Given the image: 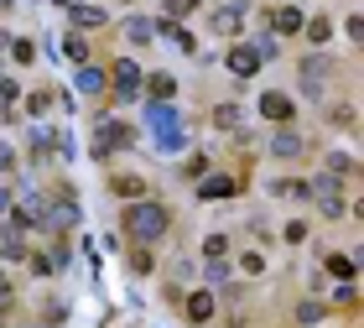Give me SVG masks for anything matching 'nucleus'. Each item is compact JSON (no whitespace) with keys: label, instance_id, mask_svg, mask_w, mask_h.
<instances>
[{"label":"nucleus","instance_id":"1","mask_svg":"<svg viewBox=\"0 0 364 328\" xmlns=\"http://www.w3.org/2000/svg\"><path fill=\"white\" fill-rule=\"evenodd\" d=\"M167 224H172V214L156 199H136L125 208V229H130V240H141V245H156L161 235H167Z\"/></svg>","mask_w":364,"mask_h":328},{"label":"nucleus","instance_id":"2","mask_svg":"<svg viewBox=\"0 0 364 328\" xmlns=\"http://www.w3.org/2000/svg\"><path fill=\"white\" fill-rule=\"evenodd\" d=\"M146 120H151V136L161 152H177L182 146V115L172 110V100H151L146 105Z\"/></svg>","mask_w":364,"mask_h":328},{"label":"nucleus","instance_id":"3","mask_svg":"<svg viewBox=\"0 0 364 328\" xmlns=\"http://www.w3.org/2000/svg\"><path fill=\"white\" fill-rule=\"evenodd\" d=\"M296 78H302V94H307V100H323V94H328V84H333V58H328V53H312V58H302Z\"/></svg>","mask_w":364,"mask_h":328},{"label":"nucleus","instance_id":"4","mask_svg":"<svg viewBox=\"0 0 364 328\" xmlns=\"http://www.w3.org/2000/svg\"><path fill=\"white\" fill-rule=\"evenodd\" d=\"M260 115H266L271 125H291L296 120V100L281 94V89H266V94H260Z\"/></svg>","mask_w":364,"mask_h":328},{"label":"nucleus","instance_id":"5","mask_svg":"<svg viewBox=\"0 0 364 328\" xmlns=\"http://www.w3.org/2000/svg\"><path fill=\"white\" fill-rule=\"evenodd\" d=\"M114 146H130V125H120V120H99V136H94V157L105 162Z\"/></svg>","mask_w":364,"mask_h":328},{"label":"nucleus","instance_id":"6","mask_svg":"<svg viewBox=\"0 0 364 328\" xmlns=\"http://www.w3.org/2000/svg\"><path fill=\"white\" fill-rule=\"evenodd\" d=\"M109 89H114V100H136V94H141V68H136L130 58H120V63H114Z\"/></svg>","mask_w":364,"mask_h":328},{"label":"nucleus","instance_id":"7","mask_svg":"<svg viewBox=\"0 0 364 328\" xmlns=\"http://www.w3.org/2000/svg\"><path fill=\"white\" fill-rule=\"evenodd\" d=\"M11 224H21V229H42V224H53V219H47V199H42V193H26L21 208L11 214Z\"/></svg>","mask_w":364,"mask_h":328},{"label":"nucleus","instance_id":"8","mask_svg":"<svg viewBox=\"0 0 364 328\" xmlns=\"http://www.w3.org/2000/svg\"><path fill=\"white\" fill-rule=\"evenodd\" d=\"M229 73H235V78H255V68H260V53H255V47L250 42H245V47H229Z\"/></svg>","mask_w":364,"mask_h":328},{"label":"nucleus","instance_id":"9","mask_svg":"<svg viewBox=\"0 0 364 328\" xmlns=\"http://www.w3.org/2000/svg\"><path fill=\"white\" fill-rule=\"evenodd\" d=\"M208 26L219 31V37H235V31L245 26V6H219V11L208 16Z\"/></svg>","mask_w":364,"mask_h":328},{"label":"nucleus","instance_id":"10","mask_svg":"<svg viewBox=\"0 0 364 328\" xmlns=\"http://www.w3.org/2000/svg\"><path fill=\"white\" fill-rule=\"evenodd\" d=\"M0 255H6V260H26V229L21 224L0 229Z\"/></svg>","mask_w":364,"mask_h":328},{"label":"nucleus","instance_id":"11","mask_svg":"<svg viewBox=\"0 0 364 328\" xmlns=\"http://www.w3.org/2000/svg\"><path fill=\"white\" fill-rule=\"evenodd\" d=\"M271 152L281 162H291V157H302V136H296L291 125H276V136H271Z\"/></svg>","mask_w":364,"mask_h":328},{"label":"nucleus","instance_id":"12","mask_svg":"<svg viewBox=\"0 0 364 328\" xmlns=\"http://www.w3.org/2000/svg\"><path fill=\"white\" fill-rule=\"evenodd\" d=\"M156 37H167V42H177L182 53H198V42H193V31L182 26V21H167V16H161L156 21Z\"/></svg>","mask_w":364,"mask_h":328},{"label":"nucleus","instance_id":"13","mask_svg":"<svg viewBox=\"0 0 364 328\" xmlns=\"http://www.w3.org/2000/svg\"><path fill=\"white\" fill-rule=\"evenodd\" d=\"M120 37H125L130 47H146V42L156 37V21H146V16H130V21L120 26Z\"/></svg>","mask_w":364,"mask_h":328},{"label":"nucleus","instance_id":"14","mask_svg":"<svg viewBox=\"0 0 364 328\" xmlns=\"http://www.w3.org/2000/svg\"><path fill=\"white\" fill-rule=\"evenodd\" d=\"M271 31H281V37L302 31V11H296V6H276V11H271Z\"/></svg>","mask_w":364,"mask_h":328},{"label":"nucleus","instance_id":"15","mask_svg":"<svg viewBox=\"0 0 364 328\" xmlns=\"http://www.w3.org/2000/svg\"><path fill=\"white\" fill-rule=\"evenodd\" d=\"M73 84H78V94H105L109 78L99 73V68H89V63H78V78H73Z\"/></svg>","mask_w":364,"mask_h":328},{"label":"nucleus","instance_id":"16","mask_svg":"<svg viewBox=\"0 0 364 328\" xmlns=\"http://www.w3.org/2000/svg\"><path fill=\"white\" fill-rule=\"evenodd\" d=\"M235 193V177H203L198 183V199H229Z\"/></svg>","mask_w":364,"mask_h":328},{"label":"nucleus","instance_id":"17","mask_svg":"<svg viewBox=\"0 0 364 328\" xmlns=\"http://www.w3.org/2000/svg\"><path fill=\"white\" fill-rule=\"evenodd\" d=\"M68 16H73V26H84V31H94V26H105V21H109V16L99 11V6H73Z\"/></svg>","mask_w":364,"mask_h":328},{"label":"nucleus","instance_id":"18","mask_svg":"<svg viewBox=\"0 0 364 328\" xmlns=\"http://www.w3.org/2000/svg\"><path fill=\"white\" fill-rule=\"evenodd\" d=\"M146 94H151V100H172V94H177V78H172V73H151V78H146Z\"/></svg>","mask_w":364,"mask_h":328},{"label":"nucleus","instance_id":"19","mask_svg":"<svg viewBox=\"0 0 364 328\" xmlns=\"http://www.w3.org/2000/svg\"><path fill=\"white\" fill-rule=\"evenodd\" d=\"M302 31H307L312 47H323L328 37H333V21H328V16H312V21H302Z\"/></svg>","mask_w":364,"mask_h":328},{"label":"nucleus","instance_id":"20","mask_svg":"<svg viewBox=\"0 0 364 328\" xmlns=\"http://www.w3.org/2000/svg\"><path fill=\"white\" fill-rule=\"evenodd\" d=\"M188 318L193 323H208L213 318V297H208V292H193V297H188Z\"/></svg>","mask_w":364,"mask_h":328},{"label":"nucleus","instance_id":"21","mask_svg":"<svg viewBox=\"0 0 364 328\" xmlns=\"http://www.w3.org/2000/svg\"><path fill=\"white\" fill-rule=\"evenodd\" d=\"M47 152H53V130H47V125L37 120V125H31V157H37V162H42Z\"/></svg>","mask_w":364,"mask_h":328},{"label":"nucleus","instance_id":"22","mask_svg":"<svg viewBox=\"0 0 364 328\" xmlns=\"http://www.w3.org/2000/svg\"><path fill=\"white\" fill-rule=\"evenodd\" d=\"M198 6H203V0H161V16H167V21H182V16H193Z\"/></svg>","mask_w":364,"mask_h":328},{"label":"nucleus","instance_id":"23","mask_svg":"<svg viewBox=\"0 0 364 328\" xmlns=\"http://www.w3.org/2000/svg\"><path fill=\"white\" fill-rule=\"evenodd\" d=\"M271 193H276V199H307V183H296V177H276Z\"/></svg>","mask_w":364,"mask_h":328},{"label":"nucleus","instance_id":"24","mask_svg":"<svg viewBox=\"0 0 364 328\" xmlns=\"http://www.w3.org/2000/svg\"><path fill=\"white\" fill-rule=\"evenodd\" d=\"M240 120H245L240 105H219V110H213V125H219V130H240Z\"/></svg>","mask_w":364,"mask_h":328},{"label":"nucleus","instance_id":"25","mask_svg":"<svg viewBox=\"0 0 364 328\" xmlns=\"http://www.w3.org/2000/svg\"><path fill=\"white\" fill-rule=\"evenodd\" d=\"M6 53H11L16 63H37V47H31L26 37H11V47H6Z\"/></svg>","mask_w":364,"mask_h":328},{"label":"nucleus","instance_id":"26","mask_svg":"<svg viewBox=\"0 0 364 328\" xmlns=\"http://www.w3.org/2000/svg\"><path fill=\"white\" fill-rule=\"evenodd\" d=\"M16 100H21V89H16V78H6V73H0V115H6Z\"/></svg>","mask_w":364,"mask_h":328},{"label":"nucleus","instance_id":"27","mask_svg":"<svg viewBox=\"0 0 364 328\" xmlns=\"http://www.w3.org/2000/svg\"><path fill=\"white\" fill-rule=\"evenodd\" d=\"M114 193H120V199H141L146 183H141V177H114Z\"/></svg>","mask_w":364,"mask_h":328},{"label":"nucleus","instance_id":"28","mask_svg":"<svg viewBox=\"0 0 364 328\" xmlns=\"http://www.w3.org/2000/svg\"><path fill=\"white\" fill-rule=\"evenodd\" d=\"M63 53H68L73 63H89V42H84V37H78V31H73V37L63 42Z\"/></svg>","mask_w":364,"mask_h":328},{"label":"nucleus","instance_id":"29","mask_svg":"<svg viewBox=\"0 0 364 328\" xmlns=\"http://www.w3.org/2000/svg\"><path fill=\"white\" fill-rule=\"evenodd\" d=\"M203 255H208V260H224V255H229V240H224V235H208V240H203Z\"/></svg>","mask_w":364,"mask_h":328},{"label":"nucleus","instance_id":"30","mask_svg":"<svg viewBox=\"0 0 364 328\" xmlns=\"http://www.w3.org/2000/svg\"><path fill=\"white\" fill-rule=\"evenodd\" d=\"M328 271H333V276H343V282H349V276H354V260H349V255H328Z\"/></svg>","mask_w":364,"mask_h":328},{"label":"nucleus","instance_id":"31","mask_svg":"<svg viewBox=\"0 0 364 328\" xmlns=\"http://www.w3.org/2000/svg\"><path fill=\"white\" fill-rule=\"evenodd\" d=\"M328 172H338V177L354 172V157H349V152H333V157H328Z\"/></svg>","mask_w":364,"mask_h":328},{"label":"nucleus","instance_id":"32","mask_svg":"<svg viewBox=\"0 0 364 328\" xmlns=\"http://www.w3.org/2000/svg\"><path fill=\"white\" fill-rule=\"evenodd\" d=\"M21 105H26V115H37V120H42V110H47V94L37 89V94H26V100H21Z\"/></svg>","mask_w":364,"mask_h":328},{"label":"nucleus","instance_id":"33","mask_svg":"<svg viewBox=\"0 0 364 328\" xmlns=\"http://www.w3.org/2000/svg\"><path fill=\"white\" fill-rule=\"evenodd\" d=\"M333 125H338V130H349V125H354V110H349V105H338V110H333Z\"/></svg>","mask_w":364,"mask_h":328},{"label":"nucleus","instance_id":"34","mask_svg":"<svg viewBox=\"0 0 364 328\" xmlns=\"http://www.w3.org/2000/svg\"><path fill=\"white\" fill-rule=\"evenodd\" d=\"M0 172H16V152H11L6 141H0Z\"/></svg>","mask_w":364,"mask_h":328},{"label":"nucleus","instance_id":"35","mask_svg":"<svg viewBox=\"0 0 364 328\" xmlns=\"http://www.w3.org/2000/svg\"><path fill=\"white\" fill-rule=\"evenodd\" d=\"M240 266H245V271H250V276H260V271H266V260H260V255L250 250V255H245V260H240Z\"/></svg>","mask_w":364,"mask_h":328},{"label":"nucleus","instance_id":"36","mask_svg":"<svg viewBox=\"0 0 364 328\" xmlns=\"http://www.w3.org/2000/svg\"><path fill=\"white\" fill-rule=\"evenodd\" d=\"M255 53H260V63L276 58V37H260V42H255Z\"/></svg>","mask_w":364,"mask_h":328},{"label":"nucleus","instance_id":"37","mask_svg":"<svg viewBox=\"0 0 364 328\" xmlns=\"http://www.w3.org/2000/svg\"><path fill=\"white\" fill-rule=\"evenodd\" d=\"M11 208H16V193H11V188H0V214H11Z\"/></svg>","mask_w":364,"mask_h":328},{"label":"nucleus","instance_id":"38","mask_svg":"<svg viewBox=\"0 0 364 328\" xmlns=\"http://www.w3.org/2000/svg\"><path fill=\"white\" fill-rule=\"evenodd\" d=\"M0 302H11V282H6V271H0Z\"/></svg>","mask_w":364,"mask_h":328},{"label":"nucleus","instance_id":"39","mask_svg":"<svg viewBox=\"0 0 364 328\" xmlns=\"http://www.w3.org/2000/svg\"><path fill=\"white\" fill-rule=\"evenodd\" d=\"M6 47H11V31H0V53H6Z\"/></svg>","mask_w":364,"mask_h":328},{"label":"nucleus","instance_id":"40","mask_svg":"<svg viewBox=\"0 0 364 328\" xmlns=\"http://www.w3.org/2000/svg\"><path fill=\"white\" fill-rule=\"evenodd\" d=\"M6 6H16V0H0V11H6Z\"/></svg>","mask_w":364,"mask_h":328}]
</instances>
